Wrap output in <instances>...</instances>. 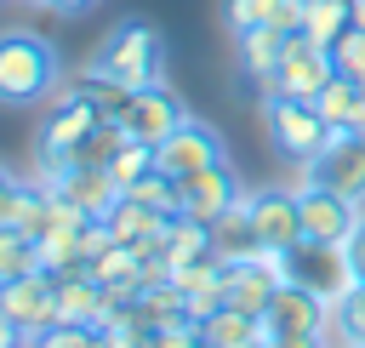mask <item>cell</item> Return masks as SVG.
I'll use <instances>...</instances> for the list:
<instances>
[{"label": "cell", "mask_w": 365, "mask_h": 348, "mask_svg": "<svg viewBox=\"0 0 365 348\" xmlns=\"http://www.w3.org/2000/svg\"><path fill=\"white\" fill-rule=\"evenodd\" d=\"M91 68L108 74V80H120V86H131V91H137V86H160V74H165V40H160L154 23L125 17V23L97 46Z\"/></svg>", "instance_id": "obj_1"}, {"label": "cell", "mask_w": 365, "mask_h": 348, "mask_svg": "<svg viewBox=\"0 0 365 348\" xmlns=\"http://www.w3.org/2000/svg\"><path fill=\"white\" fill-rule=\"evenodd\" d=\"M57 86V51L51 40L11 29L0 34V103H40Z\"/></svg>", "instance_id": "obj_2"}, {"label": "cell", "mask_w": 365, "mask_h": 348, "mask_svg": "<svg viewBox=\"0 0 365 348\" xmlns=\"http://www.w3.org/2000/svg\"><path fill=\"white\" fill-rule=\"evenodd\" d=\"M257 114H262L268 137H274L291 160H319V148L331 143V126L319 120V108H314V103H297V97H279L274 86H262Z\"/></svg>", "instance_id": "obj_3"}, {"label": "cell", "mask_w": 365, "mask_h": 348, "mask_svg": "<svg viewBox=\"0 0 365 348\" xmlns=\"http://www.w3.org/2000/svg\"><path fill=\"white\" fill-rule=\"evenodd\" d=\"M331 74H336V63H331V46H319L314 34H285V57H279V68H274V91L279 97H297V103H314L325 86H331Z\"/></svg>", "instance_id": "obj_4"}, {"label": "cell", "mask_w": 365, "mask_h": 348, "mask_svg": "<svg viewBox=\"0 0 365 348\" xmlns=\"http://www.w3.org/2000/svg\"><path fill=\"white\" fill-rule=\"evenodd\" d=\"M285 268H291V280H297V285L319 291L325 302H336V297L354 285L348 251H342V245H325V240H297V245L285 251Z\"/></svg>", "instance_id": "obj_5"}, {"label": "cell", "mask_w": 365, "mask_h": 348, "mask_svg": "<svg viewBox=\"0 0 365 348\" xmlns=\"http://www.w3.org/2000/svg\"><path fill=\"white\" fill-rule=\"evenodd\" d=\"M188 120V108H182V97H171L165 86H137L131 97H125V108H120V126H125V137L131 143H165L177 126Z\"/></svg>", "instance_id": "obj_6"}, {"label": "cell", "mask_w": 365, "mask_h": 348, "mask_svg": "<svg viewBox=\"0 0 365 348\" xmlns=\"http://www.w3.org/2000/svg\"><path fill=\"white\" fill-rule=\"evenodd\" d=\"M0 308L23 325V337L34 342V337H46L51 325H57V280L46 274V268H34V274H23V280H6L0 285Z\"/></svg>", "instance_id": "obj_7"}, {"label": "cell", "mask_w": 365, "mask_h": 348, "mask_svg": "<svg viewBox=\"0 0 365 348\" xmlns=\"http://www.w3.org/2000/svg\"><path fill=\"white\" fill-rule=\"evenodd\" d=\"M222 160V137L205 126V120H182L165 143H154V165L165 171V177H194V171H205V165H217Z\"/></svg>", "instance_id": "obj_8"}, {"label": "cell", "mask_w": 365, "mask_h": 348, "mask_svg": "<svg viewBox=\"0 0 365 348\" xmlns=\"http://www.w3.org/2000/svg\"><path fill=\"white\" fill-rule=\"evenodd\" d=\"M297 211H302V240H325V245H342L359 222V205L325 183H308L297 188Z\"/></svg>", "instance_id": "obj_9"}, {"label": "cell", "mask_w": 365, "mask_h": 348, "mask_svg": "<svg viewBox=\"0 0 365 348\" xmlns=\"http://www.w3.org/2000/svg\"><path fill=\"white\" fill-rule=\"evenodd\" d=\"M314 177H319L325 188L348 194L354 205H365V131H354V126L331 131V143H325L319 160H314Z\"/></svg>", "instance_id": "obj_10"}, {"label": "cell", "mask_w": 365, "mask_h": 348, "mask_svg": "<svg viewBox=\"0 0 365 348\" xmlns=\"http://www.w3.org/2000/svg\"><path fill=\"white\" fill-rule=\"evenodd\" d=\"M262 325H268L274 337H319V331L331 325V302H325L319 291H308V285L285 280V285L274 291V302H268Z\"/></svg>", "instance_id": "obj_11"}, {"label": "cell", "mask_w": 365, "mask_h": 348, "mask_svg": "<svg viewBox=\"0 0 365 348\" xmlns=\"http://www.w3.org/2000/svg\"><path fill=\"white\" fill-rule=\"evenodd\" d=\"M40 183H51L86 217H108L114 200H120V183L108 177V165H40Z\"/></svg>", "instance_id": "obj_12"}, {"label": "cell", "mask_w": 365, "mask_h": 348, "mask_svg": "<svg viewBox=\"0 0 365 348\" xmlns=\"http://www.w3.org/2000/svg\"><path fill=\"white\" fill-rule=\"evenodd\" d=\"M251 205V222H257V240L268 251H291L302 240V211H297V188H257L245 194Z\"/></svg>", "instance_id": "obj_13"}, {"label": "cell", "mask_w": 365, "mask_h": 348, "mask_svg": "<svg viewBox=\"0 0 365 348\" xmlns=\"http://www.w3.org/2000/svg\"><path fill=\"white\" fill-rule=\"evenodd\" d=\"M234 200H240V183H234L228 160H217V165H205V171H194V177H177V211H188V217H200V222L222 217Z\"/></svg>", "instance_id": "obj_14"}, {"label": "cell", "mask_w": 365, "mask_h": 348, "mask_svg": "<svg viewBox=\"0 0 365 348\" xmlns=\"http://www.w3.org/2000/svg\"><path fill=\"white\" fill-rule=\"evenodd\" d=\"M97 120H103V114H97L91 103H80V97H57V114H46V131H40V165H63Z\"/></svg>", "instance_id": "obj_15"}, {"label": "cell", "mask_w": 365, "mask_h": 348, "mask_svg": "<svg viewBox=\"0 0 365 348\" xmlns=\"http://www.w3.org/2000/svg\"><path fill=\"white\" fill-rule=\"evenodd\" d=\"M108 314H114V291L103 285V280H91V274H63L57 280V319H68V325H108Z\"/></svg>", "instance_id": "obj_16"}, {"label": "cell", "mask_w": 365, "mask_h": 348, "mask_svg": "<svg viewBox=\"0 0 365 348\" xmlns=\"http://www.w3.org/2000/svg\"><path fill=\"white\" fill-rule=\"evenodd\" d=\"M257 251H262V240H257L251 205H245V194H240L222 217H211V257H222V262H251Z\"/></svg>", "instance_id": "obj_17"}, {"label": "cell", "mask_w": 365, "mask_h": 348, "mask_svg": "<svg viewBox=\"0 0 365 348\" xmlns=\"http://www.w3.org/2000/svg\"><path fill=\"white\" fill-rule=\"evenodd\" d=\"M200 337L211 348H268L274 331L262 325V314H245V308H217L211 319H200Z\"/></svg>", "instance_id": "obj_18"}, {"label": "cell", "mask_w": 365, "mask_h": 348, "mask_svg": "<svg viewBox=\"0 0 365 348\" xmlns=\"http://www.w3.org/2000/svg\"><path fill=\"white\" fill-rule=\"evenodd\" d=\"M200 257H211V222H200L188 211H171V222H165V268L177 274V268H188Z\"/></svg>", "instance_id": "obj_19"}, {"label": "cell", "mask_w": 365, "mask_h": 348, "mask_svg": "<svg viewBox=\"0 0 365 348\" xmlns=\"http://www.w3.org/2000/svg\"><path fill=\"white\" fill-rule=\"evenodd\" d=\"M57 97H80V103H91L103 120H120V108H125L131 86H120V80H108V74H97V68L86 63V74L63 80V86H57Z\"/></svg>", "instance_id": "obj_20"}, {"label": "cell", "mask_w": 365, "mask_h": 348, "mask_svg": "<svg viewBox=\"0 0 365 348\" xmlns=\"http://www.w3.org/2000/svg\"><path fill=\"white\" fill-rule=\"evenodd\" d=\"M103 222H108V234H114L120 245H143V240H154L171 217H165V211H154V205H143V200H131V194H120V200H114V211H108Z\"/></svg>", "instance_id": "obj_21"}, {"label": "cell", "mask_w": 365, "mask_h": 348, "mask_svg": "<svg viewBox=\"0 0 365 348\" xmlns=\"http://www.w3.org/2000/svg\"><path fill=\"white\" fill-rule=\"evenodd\" d=\"M279 57H285V34H279L274 23H257V29H245V34H240V63H245V74H251L257 86H268V80H274Z\"/></svg>", "instance_id": "obj_22"}, {"label": "cell", "mask_w": 365, "mask_h": 348, "mask_svg": "<svg viewBox=\"0 0 365 348\" xmlns=\"http://www.w3.org/2000/svg\"><path fill=\"white\" fill-rule=\"evenodd\" d=\"M331 348H348V342H365V280H354L336 302H331V325L319 331Z\"/></svg>", "instance_id": "obj_23"}, {"label": "cell", "mask_w": 365, "mask_h": 348, "mask_svg": "<svg viewBox=\"0 0 365 348\" xmlns=\"http://www.w3.org/2000/svg\"><path fill=\"white\" fill-rule=\"evenodd\" d=\"M359 97H365V86H359L354 74H331V86L314 97V108H319V120H325L331 131H342V126H354V114H359Z\"/></svg>", "instance_id": "obj_24"}, {"label": "cell", "mask_w": 365, "mask_h": 348, "mask_svg": "<svg viewBox=\"0 0 365 348\" xmlns=\"http://www.w3.org/2000/svg\"><path fill=\"white\" fill-rule=\"evenodd\" d=\"M40 268V240H29L17 222H6L0 228V285L6 280H23V274H34Z\"/></svg>", "instance_id": "obj_25"}, {"label": "cell", "mask_w": 365, "mask_h": 348, "mask_svg": "<svg viewBox=\"0 0 365 348\" xmlns=\"http://www.w3.org/2000/svg\"><path fill=\"white\" fill-rule=\"evenodd\" d=\"M348 23H354V11H348V0H308V17H302V34H314L319 46H336Z\"/></svg>", "instance_id": "obj_26"}, {"label": "cell", "mask_w": 365, "mask_h": 348, "mask_svg": "<svg viewBox=\"0 0 365 348\" xmlns=\"http://www.w3.org/2000/svg\"><path fill=\"white\" fill-rule=\"evenodd\" d=\"M148 171H154V148H148V143H125V148L108 160V177L120 183V194H125V188H137Z\"/></svg>", "instance_id": "obj_27"}, {"label": "cell", "mask_w": 365, "mask_h": 348, "mask_svg": "<svg viewBox=\"0 0 365 348\" xmlns=\"http://www.w3.org/2000/svg\"><path fill=\"white\" fill-rule=\"evenodd\" d=\"M331 63H336V74H354V80L365 86V29H359V23L342 29V40L331 46Z\"/></svg>", "instance_id": "obj_28"}, {"label": "cell", "mask_w": 365, "mask_h": 348, "mask_svg": "<svg viewBox=\"0 0 365 348\" xmlns=\"http://www.w3.org/2000/svg\"><path fill=\"white\" fill-rule=\"evenodd\" d=\"M29 348H103V331L97 325H68V319H57L46 337H34Z\"/></svg>", "instance_id": "obj_29"}, {"label": "cell", "mask_w": 365, "mask_h": 348, "mask_svg": "<svg viewBox=\"0 0 365 348\" xmlns=\"http://www.w3.org/2000/svg\"><path fill=\"white\" fill-rule=\"evenodd\" d=\"M274 11H279V0H228V29L245 34L257 23H274Z\"/></svg>", "instance_id": "obj_30"}, {"label": "cell", "mask_w": 365, "mask_h": 348, "mask_svg": "<svg viewBox=\"0 0 365 348\" xmlns=\"http://www.w3.org/2000/svg\"><path fill=\"white\" fill-rule=\"evenodd\" d=\"M148 342H154V348H200V325H194V319H177V325L148 331Z\"/></svg>", "instance_id": "obj_31"}, {"label": "cell", "mask_w": 365, "mask_h": 348, "mask_svg": "<svg viewBox=\"0 0 365 348\" xmlns=\"http://www.w3.org/2000/svg\"><path fill=\"white\" fill-rule=\"evenodd\" d=\"M342 251H348V268H354V280H365V211H359L354 234L342 240Z\"/></svg>", "instance_id": "obj_32"}, {"label": "cell", "mask_w": 365, "mask_h": 348, "mask_svg": "<svg viewBox=\"0 0 365 348\" xmlns=\"http://www.w3.org/2000/svg\"><path fill=\"white\" fill-rule=\"evenodd\" d=\"M17 194H23V183H17L11 171H0V228L17 217Z\"/></svg>", "instance_id": "obj_33"}, {"label": "cell", "mask_w": 365, "mask_h": 348, "mask_svg": "<svg viewBox=\"0 0 365 348\" xmlns=\"http://www.w3.org/2000/svg\"><path fill=\"white\" fill-rule=\"evenodd\" d=\"M0 348H29V337H23V325L0 308Z\"/></svg>", "instance_id": "obj_34"}, {"label": "cell", "mask_w": 365, "mask_h": 348, "mask_svg": "<svg viewBox=\"0 0 365 348\" xmlns=\"http://www.w3.org/2000/svg\"><path fill=\"white\" fill-rule=\"evenodd\" d=\"M319 342H325V337H274L268 348H319Z\"/></svg>", "instance_id": "obj_35"}, {"label": "cell", "mask_w": 365, "mask_h": 348, "mask_svg": "<svg viewBox=\"0 0 365 348\" xmlns=\"http://www.w3.org/2000/svg\"><path fill=\"white\" fill-rule=\"evenodd\" d=\"M91 6H97V0H51V11H68V17H74V11H91Z\"/></svg>", "instance_id": "obj_36"}, {"label": "cell", "mask_w": 365, "mask_h": 348, "mask_svg": "<svg viewBox=\"0 0 365 348\" xmlns=\"http://www.w3.org/2000/svg\"><path fill=\"white\" fill-rule=\"evenodd\" d=\"M348 11H354V23L365 29V0H348Z\"/></svg>", "instance_id": "obj_37"}, {"label": "cell", "mask_w": 365, "mask_h": 348, "mask_svg": "<svg viewBox=\"0 0 365 348\" xmlns=\"http://www.w3.org/2000/svg\"><path fill=\"white\" fill-rule=\"evenodd\" d=\"M354 131H365V97H359V114H354Z\"/></svg>", "instance_id": "obj_38"}, {"label": "cell", "mask_w": 365, "mask_h": 348, "mask_svg": "<svg viewBox=\"0 0 365 348\" xmlns=\"http://www.w3.org/2000/svg\"><path fill=\"white\" fill-rule=\"evenodd\" d=\"M23 6H51V0H23Z\"/></svg>", "instance_id": "obj_39"}, {"label": "cell", "mask_w": 365, "mask_h": 348, "mask_svg": "<svg viewBox=\"0 0 365 348\" xmlns=\"http://www.w3.org/2000/svg\"><path fill=\"white\" fill-rule=\"evenodd\" d=\"M200 348H211V342H205V337H200Z\"/></svg>", "instance_id": "obj_40"}, {"label": "cell", "mask_w": 365, "mask_h": 348, "mask_svg": "<svg viewBox=\"0 0 365 348\" xmlns=\"http://www.w3.org/2000/svg\"><path fill=\"white\" fill-rule=\"evenodd\" d=\"M348 348H365V342H348Z\"/></svg>", "instance_id": "obj_41"}]
</instances>
